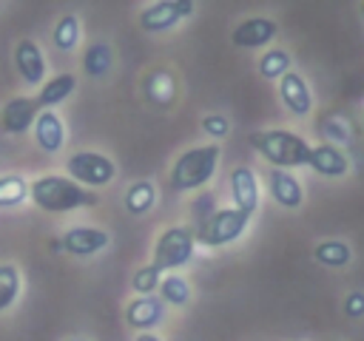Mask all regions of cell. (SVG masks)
Returning <instances> with one entry per match:
<instances>
[{
  "label": "cell",
  "mask_w": 364,
  "mask_h": 341,
  "mask_svg": "<svg viewBox=\"0 0 364 341\" xmlns=\"http://www.w3.org/2000/svg\"><path fill=\"white\" fill-rule=\"evenodd\" d=\"M31 202L46 213H68L77 207H94L100 199L94 190L77 185L65 173H46L28 185Z\"/></svg>",
  "instance_id": "cell-1"
},
{
  "label": "cell",
  "mask_w": 364,
  "mask_h": 341,
  "mask_svg": "<svg viewBox=\"0 0 364 341\" xmlns=\"http://www.w3.org/2000/svg\"><path fill=\"white\" fill-rule=\"evenodd\" d=\"M247 142L273 165L282 170H293L307 165L310 159V145L304 142V136H299L296 131L287 128H267V131H253L247 136Z\"/></svg>",
  "instance_id": "cell-2"
},
{
  "label": "cell",
  "mask_w": 364,
  "mask_h": 341,
  "mask_svg": "<svg viewBox=\"0 0 364 341\" xmlns=\"http://www.w3.org/2000/svg\"><path fill=\"white\" fill-rule=\"evenodd\" d=\"M219 145L216 142H208V145H196V148H188L185 153L176 156L173 168H171V188L173 190H199L205 188L216 168H219Z\"/></svg>",
  "instance_id": "cell-3"
},
{
  "label": "cell",
  "mask_w": 364,
  "mask_h": 341,
  "mask_svg": "<svg viewBox=\"0 0 364 341\" xmlns=\"http://www.w3.org/2000/svg\"><path fill=\"white\" fill-rule=\"evenodd\" d=\"M247 224H250L247 213H242L239 207H222V210H213L208 219H202L193 236H196V244L202 247H222L236 242L247 230Z\"/></svg>",
  "instance_id": "cell-4"
},
{
  "label": "cell",
  "mask_w": 364,
  "mask_h": 341,
  "mask_svg": "<svg viewBox=\"0 0 364 341\" xmlns=\"http://www.w3.org/2000/svg\"><path fill=\"white\" fill-rule=\"evenodd\" d=\"M193 247H196V236L193 227L188 224H173L168 230L159 233L156 244H154V267L156 270H176L182 264H188L193 259Z\"/></svg>",
  "instance_id": "cell-5"
},
{
  "label": "cell",
  "mask_w": 364,
  "mask_h": 341,
  "mask_svg": "<svg viewBox=\"0 0 364 341\" xmlns=\"http://www.w3.org/2000/svg\"><path fill=\"white\" fill-rule=\"evenodd\" d=\"M65 170H68V179H74L77 185H85V188H105L117 176V165L105 153H97V151L71 153L65 159Z\"/></svg>",
  "instance_id": "cell-6"
},
{
  "label": "cell",
  "mask_w": 364,
  "mask_h": 341,
  "mask_svg": "<svg viewBox=\"0 0 364 341\" xmlns=\"http://www.w3.org/2000/svg\"><path fill=\"white\" fill-rule=\"evenodd\" d=\"M193 11H196L193 0H156L139 11V28L148 34H159L188 20Z\"/></svg>",
  "instance_id": "cell-7"
},
{
  "label": "cell",
  "mask_w": 364,
  "mask_h": 341,
  "mask_svg": "<svg viewBox=\"0 0 364 341\" xmlns=\"http://www.w3.org/2000/svg\"><path fill=\"white\" fill-rule=\"evenodd\" d=\"M37 114H40V105L34 97H11L0 108V128L11 136H20L34 125Z\"/></svg>",
  "instance_id": "cell-8"
},
{
  "label": "cell",
  "mask_w": 364,
  "mask_h": 341,
  "mask_svg": "<svg viewBox=\"0 0 364 341\" xmlns=\"http://www.w3.org/2000/svg\"><path fill=\"white\" fill-rule=\"evenodd\" d=\"M230 196H233V207H239L242 213L253 216L259 210V179H256V170L247 168V165H239L230 170Z\"/></svg>",
  "instance_id": "cell-9"
},
{
  "label": "cell",
  "mask_w": 364,
  "mask_h": 341,
  "mask_svg": "<svg viewBox=\"0 0 364 341\" xmlns=\"http://www.w3.org/2000/svg\"><path fill=\"white\" fill-rule=\"evenodd\" d=\"M276 34H279V23L276 20H270V17H247V20L236 23V28L230 31V43L236 48H262Z\"/></svg>",
  "instance_id": "cell-10"
},
{
  "label": "cell",
  "mask_w": 364,
  "mask_h": 341,
  "mask_svg": "<svg viewBox=\"0 0 364 341\" xmlns=\"http://www.w3.org/2000/svg\"><path fill=\"white\" fill-rule=\"evenodd\" d=\"M108 242H111V236H108L102 227H88V224L68 227L65 236L60 239L63 250L71 253V256H94V253L105 250Z\"/></svg>",
  "instance_id": "cell-11"
},
{
  "label": "cell",
  "mask_w": 364,
  "mask_h": 341,
  "mask_svg": "<svg viewBox=\"0 0 364 341\" xmlns=\"http://www.w3.org/2000/svg\"><path fill=\"white\" fill-rule=\"evenodd\" d=\"M279 97L293 117H307L313 111V91L299 71H287L279 80Z\"/></svg>",
  "instance_id": "cell-12"
},
{
  "label": "cell",
  "mask_w": 364,
  "mask_h": 341,
  "mask_svg": "<svg viewBox=\"0 0 364 341\" xmlns=\"http://www.w3.org/2000/svg\"><path fill=\"white\" fill-rule=\"evenodd\" d=\"M162 318H165V301L159 296H136L125 307L128 327H134L139 332H151L156 324H162Z\"/></svg>",
  "instance_id": "cell-13"
},
{
  "label": "cell",
  "mask_w": 364,
  "mask_h": 341,
  "mask_svg": "<svg viewBox=\"0 0 364 341\" xmlns=\"http://www.w3.org/2000/svg\"><path fill=\"white\" fill-rule=\"evenodd\" d=\"M31 131H34V142H37L40 151H46V153H60L63 151V145H65V125H63L57 111H48V108L40 111L34 125H31Z\"/></svg>",
  "instance_id": "cell-14"
},
{
  "label": "cell",
  "mask_w": 364,
  "mask_h": 341,
  "mask_svg": "<svg viewBox=\"0 0 364 341\" xmlns=\"http://www.w3.org/2000/svg\"><path fill=\"white\" fill-rule=\"evenodd\" d=\"M267 190H270L273 202L282 205V207H287V210H296L304 202L301 182L290 170H282V168H270V173H267Z\"/></svg>",
  "instance_id": "cell-15"
},
{
  "label": "cell",
  "mask_w": 364,
  "mask_h": 341,
  "mask_svg": "<svg viewBox=\"0 0 364 341\" xmlns=\"http://www.w3.org/2000/svg\"><path fill=\"white\" fill-rule=\"evenodd\" d=\"M307 168H313L318 176H327V179H338L350 170V159L341 148H336L333 142H321L316 148H310V159H307Z\"/></svg>",
  "instance_id": "cell-16"
},
{
  "label": "cell",
  "mask_w": 364,
  "mask_h": 341,
  "mask_svg": "<svg viewBox=\"0 0 364 341\" xmlns=\"http://www.w3.org/2000/svg\"><path fill=\"white\" fill-rule=\"evenodd\" d=\"M14 65L20 71V77L28 85H43L46 80V57L40 51V45L34 40H20L14 45Z\"/></svg>",
  "instance_id": "cell-17"
},
{
  "label": "cell",
  "mask_w": 364,
  "mask_h": 341,
  "mask_svg": "<svg viewBox=\"0 0 364 341\" xmlns=\"http://www.w3.org/2000/svg\"><path fill=\"white\" fill-rule=\"evenodd\" d=\"M74 88H77V77L74 74H57V77H51V80H46L40 85V94L34 99H37L40 111H46V108L54 111V105L65 102L74 94Z\"/></svg>",
  "instance_id": "cell-18"
},
{
  "label": "cell",
  "mask_w": 364,
  "mask_h": 341,
  "mask_svg": "<svg viewBox=\"0 0 364 341\" xmlns=\"http://www.w3.org/2000/svg\"><path fill=\"white\" fill-rule=\"evenodd\" d=\"M122 202H125V210L131 216H145L156 205V185L148 182V179H139V182H134L125 190V199Z\"/></svg>",
  "instance_id": "cell-19"
},
{
  "label": "cell",
  "mask_w": 364,
  "mask_h": 341,
  "mask_svg": "<svg viewBox=\"0 0 364 341\" xmlns=\"http://www.w3.org/2000/svg\"><path fill=\"white\" fill-rule=\"evenodd\" d=\"M313 259L324 267H347L353 261V247L341 239H324L313 247Z\"/></svg>",
  "instance_id": "cell-20"
},
{
  "label": "cell",
  "mask_w": 364,
  "mask_h": 341,
  "mask_svg": "<svg viewBox=\"0 0 364 341\" xmlns=\"http://www.w3.org/2000/svg\"><path fill=\"white\" fill-rule=\"evenodd\" d=\"M145 97L154 105H171L176 97V82L165 68H156L145 77Z\"/></svg>",
  "instance_id": "cell-21"
},
{
  "label": "cell",
  "mask_w": 364,
  "mask_h": 341,
  "mask_svg": "<svg viewBox=\"0 0 364 341\" xmlns=\"http://www.w3.org/2000/svg\"><path fill=\"white\" fill-rule=\"evenodd\" d=\"M111 63H114V51L102 40L100 43H91L85 48V54H82V68H85L88 77H105L108 68H111Z\"/></svg>",
  "instance_id": "cell-22"
},
{
  "label": "cell",
  "mask_w": 364,
  "mask_h": 341,
  "mask_svg": "<svg viewBox=\"0 0 364 341\" xmlns=\"http://www.w3.org/2000/svg\"><path fill=\"white\" fill-rule=\"evenodd\" d=\"M287 71H293V60H290V54L284 48H270V51H264L259 57V74L264 80H276L279 82Z\"/></svg>",
  "instance_id": "cell-23"
},
{
  "label": "cell",
  "mask_w": 364,
  "mask_h": 341,
  "mask_svg": "<svg viewBox=\"0 0 364 341\" xmlns=\"http://www.w3.org/2000/svg\"><path fill=\"white\" fill-rule=\"evenodd\" d=\"M51 40L60 51H74L77 43H80V17L77 14H63L57 23H54V31H51Z\"/></svg>",
  "instance_id": "cell-24"
},
{
  "label": "cell",
  "mask_w": 364,
  "mask_h": 341,
  "mask_svg": "<svg viewBox=\"0 0 364 341\" xmlns=\"http://www.w3.org/2000/svg\"><path fill=\"white\" fill-rule=\"evenodd\" d=\"M159 298L165 301V307H168V304L185 307V304L191 301V284H188L182 276H165V278L159 281Z\"/></svg>",
  "instance_id": "cell-25"
},
{
  "label": "cell",
  "mask_w": 364,
  "mask_h": 341,
  "mask_svg": "<svg viewBox=\"0 0 364 341\" xmlns=\"http://www.w3.org/2000/svg\"><path fill=\"white\" fill-rule=\"evenodd\" d=\"M26 196H28V182L20 173L0 176V207H14L26 202Z\"/></svg>",
  "instance_id": "cell-26"
},
{
  "label": "cell",
  "mask_w": 364,
  "mask_h": 341,
  "mask_svg": "<svg viewBox=\"0 0 364 341\" xmlns=\"http://www.w3.org/2000/svg\"><path fill=\"white\" fill-rule=\"evenodd\" d=\"M20 296V270L14 264H0V313H6Z\"/></svg>",
  "instance_id": "cell-27"
},
{
  "label": "cell",
  "mask_w": 364,
  "mask_h": 341,
  "mask_svg": "<svg viewBox=\"0 0 364 341\" xmlns=\"http://www.w3.org/2000/svg\"><path fill=\"white\" fill-rule=\"evenodd\" d=\"M159 281H162V270H156L154 264H145L134 273L131 287H134L136 296H151L154 290H159Z\"/></svg>",
  "instance_id": "cell-28"
},
{
  "label": "cell",
  "mask_w": 364,
  "mask_h": 341,
  "mask_svg": "<svg viewBox=\"0 0 364 341\" xmlns=\"http://www.w3.org/2000/svg\"><path fill=\"white\" fill-rule=\"evenodd\" d=\"M202 131H205L208 136H213V139H222V136H228V131H230V119H228L225 114H205V117H202Z\"/></svg>",
  "instance_id": "cell-29"
},
{
  "label": "cell",
  "mask_w": 364,
  "mask_h": 341,
  "mask_svg": "<svg viewBox=\"0 0 364 341\" xmlns=\"http://www.w3.org/2000/svg\"><path fill=\"white\" fill-rule=\"evenodd\" d=\"M341 310H344L347 318H364V293H361V290H353V293L344 298Z\"/></svg>",
  "instance_id": "cell-30"
},
{
  "label": "cell",
  "mask_w": 364,
  "mask_h": 341,
  "mask_svg": "<svg viewBox=\"0 0 364 341\" xmlns=\"http://www.w3.org/2000/svg\"><path fill=\"white\" fill-rule=\"evenodd\" d=\"M136 341H162L159 335H154V332H139L136 335Z\"/></svg>",
  "instance_id": "cell-31"
},
{
  "label": "cell",
  "mask_w": 364,
  "mask_h": 341,
  "mask_svg": "<svg viewBox=\"0 0 364 341\" xmlns=\"http://www.w3.org/2000/svg\"><path fill=\"white\" fill-rule=\"evenodd\" d=\"M48 247H51L54 253H60V250H63V244H60V239H54V242H48Z\"/></svg>",
  "instance_id": "cell-32"
},
{
  "label": "cell",
  "mask_w": 364,
  "mask_h": 341,
  "mask_svg": "<svg viewBox=\"0 0 364 341\" xmlns=\"http://www.w3.org/2000/svg\"><path fill=\"white\" fill-rule=\"evenodd\" d=\"M361 17H364V3H361Z\"/></svg>",
  "instance_id": "cell-33"
},
{
  "label": "cell",
  "mask_w": 364,
  "mask_h": 341,
  "mask_svg": "<svg viewBox=\"0 0 364 341\" xmlns=\"http://www.w3.org/2000/svg\"><path fill=\"white\" fill-rule=\"evenodd\" d=\"M71 341H85V338H71Z\"/></svg>",
  "instance_id": "cell-34"
}]
</instances>
